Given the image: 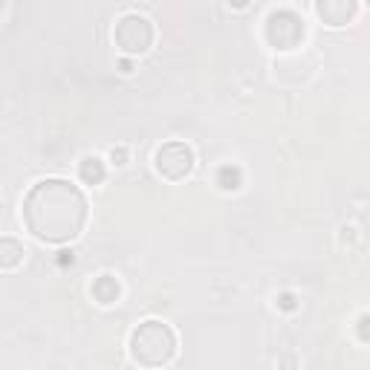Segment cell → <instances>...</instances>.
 Wrapping results in <instances>:
<instances>
[{"instance_id":"cell-1","label":"cell","mask_w":370,"mask_h":370,"mask_svg":"<svg viewBox=\"0 0 370 370\" xmlns=\"http://www.w3.org/2000/svg\"><path fill=\"white\" fill-rule=\"evenodd\" d=\"M24 223L41 243L75 240L87 223V200L67 180H41L24 200Z\"/></svg>"},{"instance_id":"cell-2","label":"cell","mask_w":370,"mask_h":370,"mask_svg":"<svg viewBox=\"0 0 370 370\" xmlns=\"http://www.w3.org/2000/svg\"><path fill=\"white\" fill-rule=\"evenodd\" d=\"M177 353V336L162 321H145L130 336V356L142 367H162Z\"/></svg>"},{"instance_id":"cell-3","label":"cell","mask_w":370,"mask_h":370,"mask_svg":"<svg viewBox=\"0 0 370 370\" xmlns=\"http://www.w3.org/2000/svg\"><path fill=\"white\" fill-rule=\"evenodd\" d=\"M113 41L125 55H142L153 44V24L142 15H125L113 29Z\"/></svg>"},{"instance_id":"cell-4","label":"cell","mask_w":370,"mask_h":370,"mask_svg":"<svg viewBox=\"0 0 370 370\" xmlns=\"http://www.w3.org/2000/svg\"><path fill=\"white\" fill-rule=\"evenodd\" d=\"M266 41L275 49H295L304 41V21L301 15L289 12V9H278L266 17Z\"/></svg>"},{"instance_id":"cell-5","label":"cell","mask_w":370,"mask_h":370,"mask_svg":"<svg viewBox=\"0 0 370 370\" xmlns=\"http://www.w3.org/2000/svg\"><path fill=\"white\" fill-rule=\"evenodd\" d=\"M194 168V151L185 142H165L157 151V171L160 177L171 180V183H180L185 180Z\"/></svg>"},{"instance_id":"cell-6","label":"cell","mask_w":370,"mask_h":370,"mask_svg":"<svg viewBox=\"0 0 370 370\" xmlns=\"http://www.w3.org/2000/svg\"><path fill=\"white\" fill-rule=\"evenodd\" d=\"M316 12L327 26H347L359 12V0H316Z\"/></svg>"},{"instance_id":"cell-7","label":"cell","mask_w":370,"mask_h":370,"mask_svg":"<svg viewBox=\"0 0 370 370\" xmlns=\"http://www.w3.org/2000/svg\"><path fill=\"white\" fill-rule=\"evenodd\" d=\"M90 292H93V298L99 301L102 307H110V304L119 301V295H122V284L116 281L113 275H99V278L93 281Z\"/></svg>"},{"instance_id":"cell-8","label":"cell","mask_w":370,"mask_h":370,"mask_svg":"<svg viewBox=\"0 0 370 370\" xmlns=\"http://www.w3.org/2000/svg\"><path fill=\"white\" fill-rule=\"evenodd\" d=\"M21 261H24V246L21 243H17L15 238H3V240H0V266H3V269H15Z\"/></svg>"},{"instance_id":"cell-9","label":"cell","mask_w":370,"mask_h":370,"mask_svg":"<svg viewBox=\"0 0 370 370\" xmlns=\"http://www.w3.org/2000/svg\"><path fill=\"white\" fill-rule=\"evenodd\" d=\"M79 174H82V180L87 183V185H99L102 180H105V162L99 160V157H84L82 160V165H79Z\"/></svg>"},{"instance_id":"cell-10","label":"cell","mask_w":370,"mask_h":370,"mask_svg":"<svg viewBox=\"0 0 370 370\" xmlns=\"http://www.w3.org/2000/svg\"><path fill=\"white\" fill-rule=\"evenodd\" d=\"M217 185L223 191H238L243 185V171L238 165H220L217 168Z\"/></svg>"},{"instance_id":"cell-11","label":"cell","mask_w":370,"mask_h":370,"mask_svg":"<svg viewBox=\"0 0 370 370\" xmlns=\"http://www.w3.org/2000/svg\"><path fill=\"white\" fill-rule=\"evenodd\" d=\"M278 307L286 309V313H292V309H298V298L292 295V292H284V295H278Z\"/></svg>"},{"instance_id":"cell-12","label":"cell","mask_w":370,"mask_h":370,"mask_svg":"<svg viewBox=\"0 0 370 370\" xmlns=\"http://www.w3.org/2000/svg\"><path fill=\"white\" fill-rule=\"evenodd\" d=\"M356 333H359V339H362L364 344H370V316H362V318H359Z\"/></svg>"},{"instance_id":"cell-13","label":"cell","mask_w":370,"mask_h":370,"mask_svg":"<svg viewBox=\"0 0 370 370\" xmlns=\"http://www.w3.org/2000/svg\"><path fill=\"white\" fill-rule=\"evenodd\" d=\"M110 160H113L116 165H125V162H128V148H113Z\"/></svg>"},{"instance_id":"cell-14","label":"cell","mask_w":370,"mask_h":370,"mask_svg":"<svg viewBox=\"0 0 370 370\" xmlns=\"http://www.w3.org/2000/svg\"><path fill=\"white\" fill-rule=\"evenodd\" d=\"M229 3L235 6V9H246V6H249V0H229Z\"/></svg>"},{"instance_id":"cell-15","label":"cell","mask_w":370,"mask_h":370,"mask_svg":"<svg viewBox=\"0 0 370 370\" xmlns=\"http://www.w3.org/2000/svg\"><path fill=\"white\" fill-rule=\"evenodd\" d=\"M119 70H122V72H125V75H128V72H133V64H130V61H128V58H125V61H122V64H119Z\"/></svg>"},{"instance_id":"cell-16","label":"cell","mask_w":370,"mask_h":370,"mask_svg":"<svg viewBox=\"0 0 370 370\" xmlns=\"http://www.w3.org/2000/svg\"><path fill=\"white\" fill-rule=\"evenodd\" d=\"M75 258H72V252H61V263H72Z\"/></svg>"}]
</instances>
